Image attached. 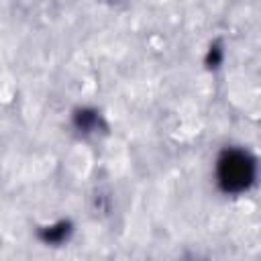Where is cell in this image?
Here are the masks:
<instances>
[{
	"mask_svg": "<svg viewBox=\"0 0 261 261\" xmlns=\"http://www.w3.org/2000/svg\"><path fill=\"white\" fill-rule=\"evenodd\" d=\"M216 177L224 192L239 194L255 179V161L247 151L226 149L216 165Z\"/></svg>",
	"mask_w": 261,
	"mask_h": 261,
	"instance_id": "obj_1",
	"label": "cell"
}]
</instances>
